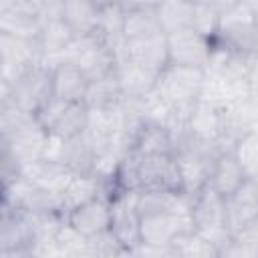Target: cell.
<instances>
[{
	"mask_svg": "<svg viewBox=\"0 0 258 258\" xmlns=\"http://www.w3.org/2000/svg\"><path fill=\"white\" fill-rule=\"evenodd\" d=\"M204 83H206V69L167 64L163 73L157 77L155 89L177 109L183 123H187L191 107L202 97Z\"/></svg>",
	"mask_w": 258,
	"mask_h": 258,
	"instance_id": "obj_1",
	"label": "cell"
},
{
	"mask_svg": "<svg viewBox=\"0 0 258 258\" xmlns=\"http://www.w3.org/2000/svg\"><path fill=\"white\" fill-rule=\"evenodd\" d=\"M212 44L228 48L240 56H258V14L246 4L236 6L220 18Z\"/></svg>",
	"mask_w": 258,
	"mask_h": 258,
	"instance_id": "obj_2",
	"label": "cell"
},
{
	"mask_svg": "<svg viewBox=\"0 0 258 258\" xmlns=\"http://www.w3.org/2000/svg\"><path fill=\"white\" fill-rule=\"evenodd\" d=\"M189 198H191V204H189L191 228L222 250V246L230 238V226H228V216H226V198L210 185L202 187L200 191H196Z\"/></svg>",
	"mask_w": 258,
	"mask_h": 258,
	"instance_id": "obj_3",
	"label": "cell"
},
{
	"mask_svg": "<svg viewBox=\"0 0 258 258\" xmlns=\"http://www.w3.org/2000/svg\"><path fill=\"white\" fill-rule=\"evenodd\" d=\"M2 97L36 115V111L52 99V67L44 60L28 67L12 83H2Z\"/></svg>",
	"mask_w": 258,
	"mask_h": 258,
	"instance_id": "obj_4",
	"label": "cell"
},
{
	"mask_svg": "<svg viewBox=\"0 0 258 258\" xmlns=\"http://www.w3.org/2000/svg\"><path fill=\"white\" fill-rule=\"evenodd\" d=\"M34 117L48 131V135L71 139L87 131L91 111L85 103H67L52 97L36 111Z\"/></svg>",
	"mask_w": 258,
	"mask_h": 258,
	"instance_id": "obj_5",
	"label": "cell"
},
{
	"mask_svg": "<svg viewBox=\"0 0 258 258\" xmlns=\"http://www.w3.org/2000/svg\"><path fill=\"white\" fill-rule=\"evenodd\" d=\"M42 157L60 163L73 175H95L97 173V151L87 131L71 139L48 135V143H46Z\"/></svg>",
	"mask_w": 258,
	"mask_h": 258,
	"instance_id": "obj_6",
	"label": "cell"
},
{
	"mask_svg": "<svg viewBox=\"0 0 258 258\" xmlns=\"http://www.w3.org/2000/svg\"><path fill=\"white\" fill-rule=\"evenodd\" d=\"M169 64L206 69L212 56V38L200 32L196 26L167 32Z\"/></svg>",
	"mask_w": 258,
	"mask_h": 258,
	"instance_id": "obj_7",
	"label": "cell"
},
{
	"mask_svg": "<svg viewBox=\"0 0 258 258\" xmlns=\"http://www.w3.org/2000/svg\"><path fill=\"white\" fill-rule=\"evenodd\" d=\"M46 18L38 8L36 0H0V32L36 38L44 26Z\"/></svg>",
	"mask_w": 258,
	"mask_h": 258,
	"instance_id": "obj_8",
	"label": "cell"
},
{
	"mask_svg": "<svg viewBox=\"0 0 258 258\" xmlns=\"http://www.w3.org/2000/svg\"><path fill=\"white\" fill-rule=\"evenodd\" d=\"M111 234L123 246L125 254H133V250L141 244V220L139 210L135 206L133 191L121 194L111 200Z\"/></svg>",
	"mask_w": 258,
	"mask_h": 258,
	"instance_id": "obj_9",
	"label": "cell"
},
{
	"mask_svg": "<svg viewBox=\"0 0 258 258\" xmlns=\"http://www.w3.org/2000/svg\"><path fill=\"white\" fill-rule=\"evenodd\" d=\"M2 52V83H12L22 71L42 60V50L36 38H22L0 32Z\"/></svg>",
	"mask_w": 258,
	"mask_h": 258,
	"instance_id": "obj_10",
	"label": "cell"
},
{
	"mask_svg": "<svg viewBox=\"0 0 258 258\" xmlns=\"http://www.w3.org/2000/svg\"><path fill=\"white\" fill-rule=\"evenodd\" d=\"M64 222L85 238L103 234L111 226V202L103 196H95L71 208Z\"/></svg>",
	"mask_w": 258,
	"mask_h": 258,
	"instance_id": "obj_11",
	"label": "cell"
},
{
	"mask_svg": "<svg viewBox=\"0 0 258 258\" xmlns=\"http://www.w3.org/2000/svg\"><path fill=\"white\" fill-rule=\"evenodd\" d=\"M137 67H141L143 71L159 77L163 73V69L169 64V54H167V36L157 34V36H149V38H141V40H129L123 42V50L121 56Z\"/></svg>",
	"mask_w": 258,
	"mask_h": 258,
	"instance_id": "obj_12",
	"label": "cell"
},
{
	"mask_svg": "<svg viewBox=\"0 0 258 258\" xmlns=\"http://www.w3.org/2000/svg\"><path fill=\"white\" fill-rule=\"evenodd\" d=\"M52 97L67 103H83L89 89V75L73 60L52 62Z\"/></svg>",
	"mask_w": 258,
	"mask_h": 258,
	"instance_id": "obj_13",
	"label": "cell"
},
{
	"mask_svg": "<svg viewBox=\"0 0 258 258\" xmlns=\"http://www.w3.org/2000/svg\"><path fill=\"white\" fill-rule=\"evenodd\" d=\"M226 216L230 234L258 222V179L248 177L236 191L226 196Z\"/></svg>",
	"mask_w": 258,
	"mask_h": 258,
	"instance_id": "obj_14",
	"label": "cell"
},
{
	"mask_svg": "<svg viewBox=\"0 0 258 258\" xmlns=\"http://www.w3.org/2000/svg\"><path fill=\"white\" fill-rule=\"evenodd\" d=\"M129 151L139 155H155V153H173L175 151V139L171 127L143 119L141 125L135 129Z\"/></svg>",
	"mask_w": 258,
	"mask_h": 258,
	"instance_id": "obj_15",
	"label": "cell"
},
{
	"mask_svg": "<svg viewBox=\"0 0 258 258\" xmlns=\"http://www.w3.org/2000/svg\"><path fill=\"white\" fill-rule=\"evenodd\" d=\"M246 179H248V175H246V171L242 169V165H240L236 153H234L232 147H230V149H224V151L216 157V161H214V165H212V171H210L208 185L214 187L218 194H222V196L226 198V196H230L232 191H236Z\"/></svg>",
	"mask_w": 258,
	"mask_h": 258,
	"instance_id": "obj_16",
	"label": "cell"
},
{
	"mask_svg": "<svg viewBox=\"0 0 258 258\" xmlns=\"http://www.w3.org/2000/svg\"><path fill=\"white\" fill-rule=\"evenodd\" d=\"M125 99L117 69L109 75L91 79L87 95H85V105L89 107V111H111L117 109Z\"/></svg>",
	"mask_w": 258,
	"mask_h": 258,
	"instance_id": "obj_17",
	"label": "cell"
},
{
	"mask_svg": "<svg viewBox=\"0 0 258 258\" xmlns=\"http://www.w3.org/2000/svg\"><path fill=\"white\" fill-rule=\"evenodd\" d=\"M60 18L77 38L95 34L101 28V10L93 0H64Z\"/></svg>",
	"mask_w": 258,
	"mask_h": 258,
	"instance_id": "obj_18",
	"label": "cell"
},
{
	"mask_svg": "<svg viewBox=\"0 0 258 258\" xmlns=\"http://www.w3.org/2000/svg\"><path fill=\"white\" fill-rule=\"evenodd\" d=\"M163 34L155 8H131L123 10V42L141 40Z\"/></svg>",
	"mask_w": 258,
	"mask_h": 258,
	"instance_id": "obj_19",
	"label": "cell"
},
{
	"mask_svg": "<svg viewBox=\"0 0 258 258\" xmlns=\"http://www.w3.org/2000/svg\"><path fill=\"white\" fill-rule=\"evenodd\" d=\"M159 22L163 26V32H173L179 28L194 26L196 18V2L185 0H161V4L155 8Z\"/></svg>",
	"mask_w": 258,
	"mask_h": 258,
	"instance_id": "obj_20",
	"label": "cell"
},
{
	"mask_svg": "<svg viewBox=\"0 0 258 258\" xmlns=\"http://www.w3.org/2000/svg\"><path fill=\"white\" fill-rule=\"evenodd\" d=\"M220 256H242L258 258V222H252L230 234L220 250Z\"/></svg>",
	"mask_w": 258,
	"mask_h": 258,
	"instance_id": "obj_21",
	"label": "cell"
},
{
	"mask_svg": "<svg viewBox=\"0 0 258 258\" xmlns=\"http://www.w3.org/2000/svg\"><path fill=\"white\" fill-rule=\"evenodd\" d=\"M173 256H183V258H210V256H220V248L210 242L208 238H204L202 234H198L196 230H187L183 234H179L173 244Z\"/></svg>",
	"mask_w": 258,
	"mask_h": 258,
	"instance_id": "obj_22",
	"label": "cell"
},
{
	"mask_svg": "<svg viewBox=\"0 0 258 258\" xmlns=\"http://www.w3.org/2000/svg\"><path fill=\"white\" fill-rule=\"evenodd\" d=\"M95 196H101V183H99L97 173L95 175H71V179L67 181L64 189H62L64 210L69 212L77 204H81L85 200H91Z\"/></svg>",
	"mask_w": 258,
	"mask_h": 258,
	"instance_id": "obj_23",
	"label": "cell"
},
{
	"mask_svg": "<svg viewBox=\"0 0 258 258\" xmlns=\"http://www.w3.org/2000/svg\"><path fill=\"white\" fill-rule=\"evenodd\" d=\"M232 151L236 153L246 175L252 179H258V129L242 135L232 145Z\"/></svg>",
	"mask_w": 258,
	"mask_h": 258,
	"instance_id": "obj_24",
	"label": "cell"
},
{
	"mask_svg": "<svg viewBox=\"0 0 258 258\" xmlns=\"http://www.w3.org/2000/svg\"><path fill=\"white\" fill-rule=\"evenodd\" d=\"M196 4L202 6V8H206V10H210V12L216 14L218 18H222L224 14H228V12H232L236 6H240L242 0H196Z\"/></svg>",
	"mask_w": 258,
	"mask_h": 258,
	"instance_id": "obj_25",
	"label": "cell"
},
{
	"mask_svg": "<svg viewBox=\"0 0 258 258\" xmlns=\"http://www.w3.org/2000/svg\"><path fill=\"white\" fill-rule=\"evenodd\" d=\"M246 89H248V95L258 101V56H252V58L248 60Z\"/></svg>",
	"mask_w": 258,
	"mask_h": 258,
	"instance_id": "obj_26",
	"label": "cell"
},
{
	"mask_svg": "<svg viewBox=\"0 0 258 258\" xmlns=\"http://www.w3.org/2000/svg\"><path fill=\"white\" fill-rule=\"evenodd\" d=\"M161 4V0H121V8L123 10H131V8H157Z\"/></svg>",
	"mask_w": 258,
	"mask_h": 258,
	"instance_id": "obj_27",
	"label": "cell"
},
{
	"mask_svg": "<svg viewBox=\"0 0 258 258\" xmlns=\"http://www.w3.org/2000/svg\"><path fill=\"white\" fill-rule=\"evenodd\" d=\"M99 10H107V8H113V6H121V0H93Z\"/></svg>",
	"mask_w": 258,
	"mask_h": 258,
	"instance_id": "obj_28",
	"label": "cell"
},
{
	"mask_svg": "<svg viewBox=\"0 0 258 258\" xmlns=\"http://www.w3.org/2000/svg\"><path fill=\"white\" fill-rule=\"evenodd\" d=\"M242 4H246L250 10H254L258 14V0H242Z\"/></svg>",
	"mask_w": 258,
	"mask_h": 258,
	"instance_id": "obj_29",
	"label": "cell"
},
{
	"mask_svg": "<svg viewBox=\"0 0 258 258\" xmlns=\"http://www.w3.org/2000/svg\"><path fill=\"white\" fill-rule=\"evenodd\" d=\"M185 2H196V0H185Z\"/></svg>",
	"mask_w": 258,
	"mask_h": 258,
	"instance_id": "obj_30",
	"label": "cell"
}]
</instances>
